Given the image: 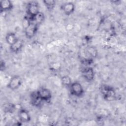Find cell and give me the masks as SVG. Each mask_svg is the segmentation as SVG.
Returning a JSON list of instances; mask_svg holds the SVG:
<instances>
[{
	"label": "cell",
	"instance_id": "2",
	"mask_svg": "<svg viewBox=\"0 0 126 126\" xmlns=\"http://www.w3.org/2000/svg\"><path fill=\"white\" fill-rule=\"evenodd\" d=\"M39 11V5L37 1H31L28 3L27 5V16L31 20H32Z\"/></svg>",
	"mask_w": 126,
	"mask_h": 126
},
{
	"label": "cell",
	"instance_id": "6",
	"mask_svg": "<svg viewBox=\"0 0 126 126\" xmlns=\"http://www.w3.org/2000/svg\"><path fill=\"white\" fill-rule=\"evenodd\" d=\"M36 93L40 99L43 102H49L52 98V93L49 89L46 88H40L37 90Z\"/></svg>",
	"mask_w": 126,
	"mask_h": 126
},
{
	"label": "cell",
	"instance_id": "18",
	"mask_svg": "<svg viewBox=\"0 0 126 126\" xmlns=\"http://www.w3.org/2000/svg\"><path fill=\"white\" fill-rule=\"evenodd\" d=\"M61 82L65 87L69 88L72 83L71 78L67 75H64L61 78Z\"/></svg>",
	"mask_w": 126,
	"mask_h": 126
},
{
	"label": "cell",
	"instance_id": "11",
	"mask_svg": "<svg viewBox=\"0 0 126 126\" xmlns=\"http://www.w3.org/2000/svg\"><path fill=\"white\" fill-rule=\"evenodd\" d=\"M30 102L31 104L36 107L41 106L43 101L38 96L36 91L32 92L30 95Z\"/></svg>",
	"mask_w": 126,
	"mask_h": 126
},
{
	"label": "cell",
	"instance_id": "12",
	"mask_svg": "<svg viewBox=\"0 0 126 126\" xmlns=\"http://www.w3.org/2000/svg\"><path fill=\"white\" fill-rule=\"evenodd\" d=\"M24 46V41L20 39H18L14 44L9 46L10 50L13 53H18L19 52Z\"/></svg>",
	"mask_w": 126,
	"mask_h": 126
},
{
	"label": "cell",
	"instance_id": "4",
	"mask_svg": "<svg viewBox=\"0 0 126 126\" xmlns=\"http://www.w3.org/2000/svg\"><path fill=\"white\" fill-rule=\"evenodd\" d=\"M69 88L71 94L74 96L80 97L84 94V88L78 82H72Z\"/></svg>",
	"mask_w": 126,
	"mask_h": 126
},
{
	"label": "cell",
	"instance_id": "14",
	"mask_svg": "<svg viewBox=\"0 0 126 126\" xmlns=\"http://www.w3.org/2000/svg\"><path fill=\"white\" fill-rule=\"evenodd\" d=\"M18 39V38L14 32H8L5 35V41L9 46L14 44Z\"/></svg>",
	"mask_w": 126,
	"mask_h": 126
},
{
	"label": "cell",
	"instance_id": "3",
	"mask_svg": "<svg viewBox=\"0 0 126 126\" xmlns=\"http://www.w3.org/2000/svg\"><path fill=\"white\" fill-rule=\"evenodd\" d=\"M38 26H39L34 21L31 20L29 24L24 29L26 37L29 39H31L36 34Z\"/></svg>",
	"mask_w": 126,
	"mask_h": 126
},
{
	"label": "cell",
	"instance_id": "20",
	"mask_svg": "<svg viewBox=\"0 0 126 126\" xmlns=\"http://www.w3.org/2000/svg\"><path fill=\"white\" fill-rule=\"evenodd\" d=\"M111 2H112L113 4H119L121 2V1H119V0H112V1H111Z\"/></svg>",
	"mask_w": 126,
	"mask_h": 126
},
{
	"label": "cell",
	"instance_id": "16",
	"mask_svg": "<svg viewBox=\"0 0 126 126\" xmlns=\"http://www.w3.org/2000/svg\"><path fill=\"white\" fill-rule=\"evenodd\" d=\"M43 3L47 9L49 11L53 10L56 4V1L54 0H43Z\"/></svg>",
	"mask_w": 126,
	"mask_h": 126
},
{
	"label": "cell",
	"instance_id": "15",
	"mask_svg": "<svg viewBox=\"0 0 126 126\" xmlns=\"http://www.w3.org/2000/svg\"><path fill=\"white\" fill-rule=\"evenodd\" d=\"M45 20V15L44 14L39 11L33 18V19L32 21H34L36 24H37L38 26L41 25L44 21Z\"/></svg>",
	"mask_w": 126,
	"mask_h": 126
},
{
	"label": "cell",
	"instance_id": "10",
	"mask_svg": "<svg viewBox=\"0 0 126 126\" xmlns=\"http://www.w3.org/2000/svg\"><path fill=\"white\" fill-rule=\"evenodd\" d=\"M13 8L12 2L9 0H1L0 1V12H8L12 10Z\"/></svg>",
	"mask_w": 126,
	"mask_h": 126
},
{
	"label": "cell",
	"instance_id": "9",
	"mask_svg": "<svg viewBox=\"0 0 126 126\" xmlns=\"http://www.w3.org/2000/svg\"><path fill=\"white\" fill-rule=\"evenodd\" d=\"M75 8V6L72 2H67L64 3L61 6V9L66 16H69L72 14Z\"/></svg>",
	"mask_w": 126,
	"mask_h": 126
},
{
	"label": "cell",
	"instance_id": "13",
	"mask_svg": "<svg viewBox=\"0 0 126 126\" xmlns=\"http://www.w3.org/2000/svg\"><path fill=\"white\" fill-rule=\"evenodd\" d=\"M86 53L89 56V58L93 59L95 58L98 56V51L95 47L94 46H88L85 49Z\"/></svg>",
	"mask_w": 126,
	"mask_h": 126
},
{
	"label": "cell",
	"instance_id": "17",
	"mask_svg": "<svg viewBox=\"0 0 126 126\" xmlns=\"http://www.w3.org/2000/svg\"><path fill=\"white\" fill-rule=\"evenodd\" d=\"M2 107L3 112L5 113H13L15 109V105L10 102L4 104Z\"/></svg>",
	"mask_w": 126,
	"mask_h": 126
},
{
	"label": "cell",
	"instance_id": "5",
	"mask_svg": "<svg viewBox=\"0 0 126 126\" xmlns=\"http://www.w3.org/2000/svg\"><path fill=\"white\" fill-rule=\"evenodd\" d=\"M22 79L18 75L13 76L9 80L6 87L10 90L14 91L18 89L22 85Z\"/></svg>",
	"mask_w": 126,
	"mask_h": 126
},
{
	"label": "cell",
	"instance_id": "19",
	"mask_svg": "<svg viewBox=\"0 0 126 126\" xmlns=\"http://www.w3.org/2000/svg\"><path fill=\"white\" fill-rule=\"evenodd\" d=\"M0 70L1 71H2L4 70L6 68V64H5L4 61H3L2 60H0Z\"/></svg>",
	"mask_w": 126,
	"mask_h": 126
},
{
	"label": "cell",
	"instance_id": "7",
	"mask_svg": "<svg viewBox=\"0 0 126 126\" xmlns=\"http://www.w3.org/2000/svg\"><path fill=\"white\" fill-rule=\"evenodd\" d=\"M81 74L84 79L88 82H92L94 78V69L89 66H85L81 70Z\"/></svg>",
	"mask_w": 126,
	"mask_h": 126
},
{
	"label": "cell",
	"instance_id": "8",
	"mask_svg": "<svg viewBox=\"0 0 126 126\" xmlns=\"http://www.w3.org/2000/svg\"><path fill=\"white\" fill-rule=\"evenodd\" d=\"M18 117L21 123H27L31 121V117L27 110L21 108L18 112Z\"/></svg>",
	"mask_w": 126,
	"mask_h": 126
},
{
	"label": "cell",
	"instance_id": "1",
	"mask_svg": "<svg viewBox=\"0 0 126 126\" xmlns=\"http://www.w3.org/2000/svg\"><path fill=\"white\" fill-rule=\"evenodd\" d=\"M100 92L103 98L108 101H112L116 98V93L115 89L111 86L102 84L99 87Z\"/></svg>",
	"mask_w": 126,
	"mask_h": 126
}]
</instances>
